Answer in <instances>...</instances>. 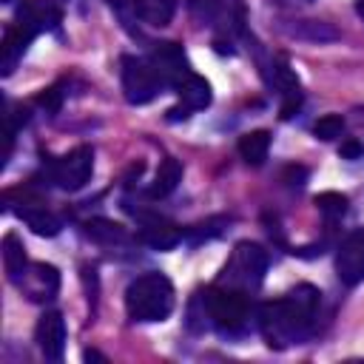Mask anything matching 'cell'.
I'll return each mask as SVG.
<instances>
[{
	"mask_svg": "<svg viewBox=\"0 0 364 364\" xmlns=\"http://www.w3.org/2000/svg\"><path fill=\"white\" fill-rule=\"evenodd\" d=\"M318 316V290L313 284H299L282 299L256 307V324L273 350L301 344L313 336Z\"/></svg>",
	"mask_w": 364,
	"mask_h": 364,
	"instance_id": "6da1fadb",
	"label": "cell"
},
{
	"mask_svg": "<svg viewBox=\"0 0 364 364\" xmlns=\"http://www.w3.org/2000/svg\"><path fill=\"white\" fill-rule=\"evenodd\" d=\"M193 304L199 307L202 327L210 324L228 338H239L250 330V321L256 318V307L250 301V293L213 284L205 293H196Z\"/></svg>",
	"mask_w": 364,
	"mask_h": 364,
	"instance_id": "7a4b0ae2",
	"label": "cell"
},
{
	"mask_svg": "<svg viewBox=\"0 0 364 364\" xmlns=\"http://www.w3.org/2000/svg\"><path fill=\"white\" fill-rule=\"evenodd\" d=\"M125 310L134 321H165L173 310V284L165 273H142L125 290Z\"/></svg>",
	"mask_w": 364,
	"mask_h": 364,
	"instance_id": "3957f363",
	"label": "cell"
},
{
	"mask_svg": "<svg viewBox=\"0 0 364 364\" xmlns=\"http://www.w3.org/2000/svg\"><path fill=\"white\" fill-rule=\"evenodd\" d=\"M264 270H267V253L256 242H239L228 256L216 284L233 287L242 293H256L264 279Z\"/></svg>",
	"mask_w": 364,
	"mask_h": 364,
	"instance_id": "277c9868",
	"label": "cell"
},
{
	"mask_svg": "<svg viewBox=\"0 0 364 364\" xmlns=\"http://www.w3.org/2000/svg\"><path fill=\"white\" fill-rule=\"evenodd\" d=\"M119 65H122V91L131 105H145L168 88V82L162 80V74L151 60L125 54Z\"/></svg>",
	"mask_w": 364,
	"mask_h": 364,
	"instance_id": "5b68a950",
	"label": "cell"
},
{
	"mask_svg": "<svg viewBox=\"0 0 364 364\" xmlns=\"http://www.w3.org/2000/svg\"><path fill=\"white\" fill-rule=\"evenodd\" d=\"M94 173V148L91 145H77L74 151L63 154L48 165V176L54 185L63 191H80Z\"/></svg>",
	"mask_w": 364,
	"mask_h": 364,
	"instance_id": "8992f818",
	"label": "cell"
},
{
	"mask_svg": "<svg viewBox=\"0 0 364 364\" xmlns=\"http://www.w3.org/2000/svg\"><path fill=\"white\" fill-rule=\"evenodd\" d=\"M17 287L23 290V296L28 301H37V304H46L57 296L60 290V270L54 264H46V262H34L26 267L23 279L17 282Z\"/></svg>",
	"mask_w": 364,
	"mask_h": 364,
	"instance_id": "52a82bcc",
	"label": "cell"
},
{
	"mask_svg": "<svg viewBox=\"0 0 364 364\" xmlns=\"http://www.w3.org/2000/svg\"><path fill=\"white\" fill-rule=\"evenodd\" d=\"M336 273L347 287H355L358 282H364V228L353 230L338 253H336Z\"/></svg>",
	"mask_w": 364,
	"mask_h": 364,
	"instance_id": "ba28073f",
	"label": "cell"
},
{
	"mask_svg": "<svg viewBox=\"0 0 364 364\" xmlns=\"http://www.w3.org/2000/svg\"><path fill=\"white\" fill-rule=\"evenodd\" d=\"M173 91L179 94V108H171L168 119H185V117H191V111H199V108L210 105V85L196 71H191Z\"/></svg>",
	"mask_w": 364,
	"mask_h": 364,
	"instance_id": "9c48e42d",
	"label": "cell"
},
{
	"mask_svg": "<svg viewBox=\"0 0 364 364\" xmlns=\"http://www.w3.org/2000/svg\"><path fill=\"white\" fill-rule=\"evenodd\" d=\"M34 341L48 361H60L65 350V321L57 310H46L34 327Z\"/></svg>",
	"mask_w": 364,
	"mask_h": 364,
	"instance_id": "30bf717a",
	"label": "cell"
},
{
	"mask_svg": "<svg viewBox=\"0 0 364 364\" xmlns=\"http://www.w3.org/2000/svg\"><path fill=\"white\" fill-rule=\"evenodd\" d=\"M60 17H63V14H60V9H57L51 0H23L20 9H17L14 23H20V26H26L28 31L40 34V31L57 28Z\"/></svg>",
	"mask_w": 364,
	"mask_h": 364,
	"instance_id": "8fae6325",
	"label": "cell"
},
{
	"mask_svg": "<svg viewBox=\"0 0 364 364\" xmlns=\"http://www.w3.org/2000/svg\"><path fill=\"white\" fill-rule=\"evenodd\" d=\"M34 37H37V34L28 31L26 26H20V23H11V26L6 28L3 43H0V74H3V77H9V74L17 68V63L23 60L28 43H31Z\"/></svg>",
	"mask_w": 364,
	"mask_h": 364,
	"instance_id": "7c38bea8",
	"label": "cell"
},
{
	"mask_svg": "<svg viewBox=\"0 0 364 364\" xmlns=\"http://www.w3.org/2000/svg\"><path fill=\"white\" fill-rule=\"evenodd\" d=\"M136 239H139L142 245L154 247V250H171V247H176V245L185 239V233H182L176 225L165 222V219H145V222L139 225Z\"/></svg>",
	"mask_w": 364,
	"mask_h": 364,
	"instance_id": "4fadbf2b",
	"label": "cell"
},
{
	"mask_svg": "<svg viewBox=\"0 0 364 364\" xmlns=\"http://www.w3.org/2000/svg\"><path fill=\"white\" fill-rule=\"evenodd\" d=\"M273 85L282 94V119H290L301 108V85L284 60L279 65H273Z\"/></svg>",
	"mask_w": 364,
	"mask_h": 364,
	"instance_id": "5bb4252c",
	"label": "cell"
},
{
	"mask_svg": "<svg viewBox=\"0 0 364 364\" xmlns=\"http://www.w3.org/2000/svg\"><path fill=\"white\" fill-rule=\"evenodd\" d=\"M23 208H17V216L34 230V233H40V236H57L60 233V228H63V222H60V216H54L46 205H40V202H20Z\"/></svg>",
	"mask_w": 364,
	"mask_h": 364,
	"instance_id": "9a60e30c",
	"label": "cell"
},
{
	"mask_svg": "<svg viewBox=\"0 0 364 364\" xmlns=\"http://www.w3.org/2000/svg\"><path fill=\"white\" fill-rule=\"evenodd\" d=\"M179 179H182V165H179V159L165 156V159L159 162V168H156V176H154V182H151V188H148V196H151V199H165L168 193L176 191Z\"/></svg>",
	"mask_w": 364,
	"mask_h": 364,
	"instance_id": "2e32d148",
	"label": "cell"
},
{
	"mask_svg": "<svg viewBox=\"0 0 364 364\" xmlns=\"http://www.w3.org/2000/svg\"><path fill=\"white\" fill-rule=\"evenodd\" d=\"M3 267H6V276L11 284H17L28 267V259H26V247L20 242L17 233H6L3 236Z\"/></svg>",
	"mask_w": 364,
	"mask_h": 364,
	"instance_id": "e0dca14e",
	"label": "cell"
},
{
	"mask_svg": "<svg viewBox=\"0 0 364 364\" xmlns=\"http://www.w3.org/2000/svg\"><path fill=\"white\" fill-rule=\"evenodd\" d=\"M134 14L154 26V28H162L173 20L176 14V0H134Z\"/></svg>",
	"mask_w": 364,
	"mask_h": 364,
	"instance_id": "ac0fdd59",
	"label": "cell"
},
{
	"mask_svg": "<svg viewBox=\"0 0 364 364\" xmlns=\"http://www.w3.org/2000/svg\"><path fill=\"white\" fill-rule=\"evenodd\" d=\"M85 236L94 239L97 245H128L131 242V233L111 222V219H88L85 222Z\"/></svg>",
	"mask_w": 364,
	"mask_h": 364,
	"instance_id": "d6986e66",
	"label": "cell"
},
{
	"mask_svg": "<svg viewBox=\"0 0 364 364\" xmlns=\"http://www.w3.org/2000/svg\"><path fill=\"white\" fill-rule=\"evenodd\" d=\"M267 151H270V134L267 131H250L239 139V156L253 168H259L267 159Z\"/></svg>",
	"mask_w": 364,
	"mask_h": 364,
	"instance_id": "ffe728a7",
	"label": "cell"
},
{
	"mask_svg": "<svg viewBox=\"0 0 364 364\" xmlns=\"http://www.w3.org/2000/svg\"><path fill=\"white\" fill-rule=\"evenodd\" d=\"M316 208H318L327 219H338V216H344V210H347V196H341V193H336V191L318 193V196H316Z\"/></svg>",
	"mask_w": 364,
	"mask_h": 364,
	"instance_id": "44dd1931",
	"label": "cell"
},
{
	"mask_svg": "<svg viewBox=\"0 0 364 364\" xmlns=\"http://www.w3.org/2000/svg\"><path fill=\"white\" fill-rule=\"evenodd\" d=\"M313 134H316L318 139H324V142L338 139V136L344 134V119H341L338 114H324V117L313 125Z\"/></svg>",
	"mask_w": 364,
	"mask_h": 364,
	"instance_id": "7402d4cb",
	"label": "cell"
},
{
	"mask_svg": "<svg viewBox=\"0 0 364 364\" xmlns=\"http://www.w3.org/2000/svg\"><path fill=\"white\" fill-rule=\"evenodd\" d=\"M222 225H228V219H222V216L208 219V222H199V225H193V228L188 230V242H191V245H202L205 239L219 236V233H222Z\"/></svg>",
	"mask_w": 364,
	"mask_h": 364,
	"instance_id": "603a6c76",
	"label": "cell"
},
{
	"mask_svg": "<svg viewBox=\"0 0 364 364\" xmlns=\"http://www.w3.org/2000/svg\"><path fill=\"white\" fill-rule=\"evenodd\" d=\"M293 31L301 37H310V40H336L338 37L333 28H327L324 23H316V20H304L301 28H293Z\"/></svg>",
	"mask_w": 364,
	"mask_h": 364,
	"instance_id": "cb8c5ba5",
	"label": "cell"
},
{
	"mask_svg": "<svg viewBox=\"0 0 364 364\" xmlns=\"http://www.w3.org/2000/svg\"><path fill=\"white\" fill-rule=\"evenodd\" d=\"M63 97H65V91H63V82H57V85L46 88V91L37 97V105H43L48 114H54V111H60V105H63Z\"/></svg>",
	"mask_w": 364,
	"mask_h": 364,
	"instance_id": "d4e9b609",
	"label": "cell"
},
{
	"mask_svg": "<svg viewBox=\"0 0 364 364\" xmlns=\"http://www.w3.org/2000/svg\"><path fill=\"white\" fill-rule=\"evenodd\" d=\"M361 142H355V139H347V142H341V148H338V154H341V159H358L361 156Z\"/></svg>",
	"mask_w": 364,
	"mask_h": 364,
	"instance_id": "484cf974",
	"label": "cell"
},
{
	"mask_svg": "<svg viewBox=\"0 0 364 364\" xmlns=\"http://www.w3.org/2000/svg\"><path fill=\"white\" fill-rule=\"evenodd\" d=\"M85 361H105V355H100L97 350H85Z\"/></svg>",
	"mask_w": 364,
	"mask_h": 364,
	"instance_id": "4316f807",
	"label": "cell"
},
{
	"mask_svg": "<svg viewBox=\"0 0 364 364\" xmlns=\"http://www.w3.org/2000/svg\"><path fill=\"white\" fill-rule=\"evenodd\" d=\"M355 11H358V17L364 20V0H355Z\"/></svg>",
	"mask_w": 364,
	"mask_h": 364,
	"instance_id": "83f0119b",
	"label": "cell"
},
{
	"mask_svg": "<svg viewBox=\"0 0 364 364\" xmlns=\"http://www.w3.org/2000/svg\"><path fill=\"white\" fill-rule=\"evenodd\" d=\"M3 3H11V0H3Z\"/></svg>",
	"mask_w": 364,
	"mask_h": 364,
	"instance_id": "f1b7e54d",
	"label": "cell"
}]
</instances>
